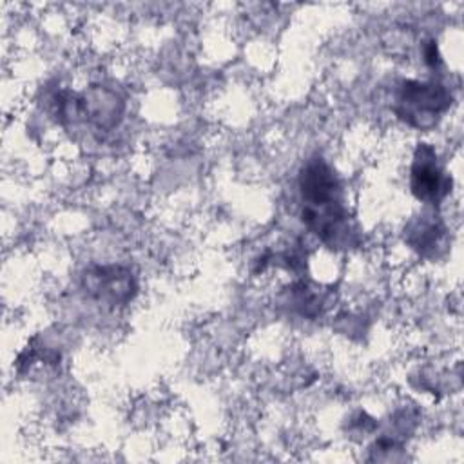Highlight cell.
Returning a JSON list of instances; mask_svg holds the SVG:
<instances>
[{
    "instance_id": "1",
    "label": "cell",
    "mask_w": 464,
    "mask_h": 464,
    "mask_svg": "<svg viewBox=\"0 0 464 464\" xmlns=\"http://www.w3.org/2000/svg\"><path fill=\"white\" fill-rule=\"evenodd\" d=\"M399 102L404 107V118L411 125L420 127V118H430L442 112L450 105L451 94H448V91L435 82H406L402 85Z\"/></svg>"
},
{
    "instance_id": "2",
    "label": "cell",
    "mask_w": 464,
    "mask_h": 464,
    "mask_svg": "<svg viewBox=\"0 0 464 464\" xmlns=\"http://www.w3.org/2000/svg\"><path fill=\"white\" fill-rule=\"evenodd\" d=\"M411 192L422 199L435 203L439 201L448 190H446V178L442 169L437 163L435 150L426 145L419 143L413 165H411Z\"/></svg>"
}]
</instances>
